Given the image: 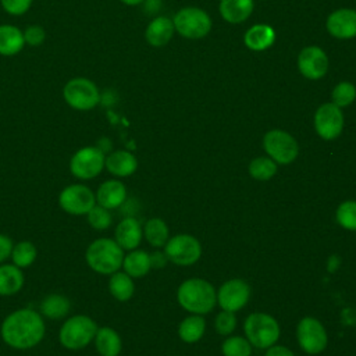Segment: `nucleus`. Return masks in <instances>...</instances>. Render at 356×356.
Returning a JSON list of instances; mask_svg holds the SVG:
<instances>
[{
  "instance_id": "7",
  "label": "nucleus",
  "mask_w": 356,
  "mask_h": 356,
  "mask_svg": "<svg viewBox=\"0 0 356 356\" xmlns=\"http://www.w3.org/2000/svg\"><path fill=\"white\" fill-rule=\"evenodd\" d=\"M106 153L99 146H83L70 159V172L72 177L88 181L93 179L104 170Z\"/></svg>"
},
{
  "instance_id": "5",
  "label": "nucleus",
  "mask_w": 356,
  "mask_h": 356,
  "mask_svg": "<svg viewBox=\"0 0 356 356\" xmlns=\"http://www.w3.org/2000/svg\"><path fill=\"white\" fill-rule=\"evenodd\" d=\"M63 99L76 111H89L100 103V90L92 79L74 76L63 86Z\"/></svg>"
},
{
  "instance_id": "25",
  "label": "nucleus",
  "mask_w": 356,
  "mask_h": 356,
  "mask_svg": "<svg viewBox=\"0 0 356 356\" xmlns=\"http://www.w3.org/2000/svg\"><path fill=\"white\" fill-rule=\"evenodd\" d=\"M253 11V0H221L220 14L229 24L246 21Z\"/></svg>"
},
{
  "instance_id": "13",
  "label": "nucleus",
  "mask_w": 356,
  "mask_h": 356,
  "mask_svg": "<svg viewBox=\"0 0 356 356\" xmlns=\"http://www.w3.org/2000/svg\"><path fill=\"white\" fill-rule=\"evenodd\" d=\"M343 128V114L338 106L331 103L321 104L314 114V129L325 140L338 138Z\"/></svg>"
},
{
  "instance_id": "3",
  "label": "nucleus",
  "mask_w": 356,
  "mask_h": 356,
  "mask_svg": "<svg viewBox=\"0 0 356 356\" xmlns=\"http://www.w3.org/2000/svg\"><path fill=\"white\" fill-rule=\"evenodd\" d=\"M177 299L185 310L202 316L214 309L217 303V292L209 281L189 278L179 285Z\"/></svg>"
},
{
  "instance_id": "30",
  "label": "nucleus",
  "mask_w": 356,
  "mask_h": 356,
  "mask_svg": "<svg viewBox=\"0 0 356 356\" xmlns=\"http://www.w3.org/2000/svg\"><path fill=\"white\" fill-rule=\"evenodd\" d=\"M143 235L147 243L153 248H161L168 241V227L161 218H150L143 227Z\"/></svg>"
},
{
  "instance_id": "1",
  "label": "nucleus",
  "mask_w": 356,
  "mask_h": 356,
  "mask_svg": "<svg viewBox=\"0 0 356 356\" xmlns=\"http://www.w3.org/2000/svg\"><path fill=\"white\" fill-rule=\"evenodd\" d=\"M44 332L43 316L29 307L7 314L0 327V335L4 343L18 350H26L39 345L44 338Z\"/></svg>"
},
{
  "instance_id": "36",
  "label": "nucleus",
  "mask_w": 356,
  "mask_h": 356,
  "mask_svg": "<svg viewBox=\"0 0 356 356\" xmlns=\"http://www.w3.org/2000/svg\"><path fill=\"white\" fill-rule=\"evenodd\" d=\"M331 99H332V103L335 106H338L339 108L349 106L356 99V88H355V85L350 83V82H339L332 89Z\"/></svg>"
},
{
  "instance_id": "35",
  "label": "nucleus",
  "mask_w": 356,
  "mask_h": 356,
  "mask_svg": "<svg viewBox=\"0 0 356 356\" xmlns=\"http://www.w3.org/2000/svg\"><path fill=\"white\" fill-rule=\"evenodd\" d=\"M86 220H88L89 225L96 231H104L113 222V217H111L110 210L97 204V203L88 211Z\"/></svg>"
},
{
  "instance_id": "2",
  "label": "nucleus",
  "mask_w": 356,
  "mask_h": 356,
  "mask_svg": "<svg viewBox=\"0 0 356 356\" xmlns=\"http://www.w3.org/2000/svg\"><path fill=\"white\" fill-rule=\"evenodd\" d=\"M124 249L111 238H97L85 250L88 267L102 275H111L122 267Z\"/></svg>"
},
{
  "instance_id": "43",
  "label": "nucleus",
  "mask_w": 356,
  "mask_h": 356,
  "mask_svg": "<svg viewBox=\"0 0 356 356\" xmlns=\"http://www.w3.org/2000/svg\"><path fill=\"white\" fill-rule=\"evenodd\" d=\"M120 1L127 4V6H138V4H142L146 0H120Z\"/></svg>"
},
{
  "instance_id": "24",
  "label": "nucleus",
  "mask_w": 356,
  "mask_h": 356,
  "mask_svg": "<svg viewBox=\"0 0 356 356\" xmlns=\"http://www.w3.org/2000/svg\"><path fill=\"white\" fill-rule=\"evenodd\" d=\"M245 44L250 50L261 51L268 49L275 40V32L270 25L256 24L250 26L245 33Z\"/></svg>"
},
{
  "instance_id": "41",
  "label": "nucleus",
  "mask_w": 356,
  "mask_h": 356,
  "mask_svg": "<svg viewBox=\"0 0 356 356\" xmlns=\"http://www.w3.org/2000/svg\"><path fill=\"white\" fill-rule=\"evenodd\" d=\"M264 356H295V353L282 345H273L270 348H267L266 355Z\"/></svg>"
},
{
  "instance_id": "28",
  "label": "nucleus",
  "mask_w": 356,
  "mask_h": 356,
  "mask_svg": "<svg viewBox=\"0 0 356 356\" xmlns=\"http://www.w3.org/2000/svg\"><path fill=\"white\" fill-rule=\"evenodd\" d=\"M108 292L114 299L120 302L129 300L135 292L132 277H129L125 271L120 270L113 273L108 280Z\"/></svg>"
},
{
  "instance_id": "6",
  "label": "nucleus",
  "mask_w": 356,
  "mask_h": 356,
  "mask_svg": "<svg viewBox=\"0 0 356 356\" xmlns=\"http://www.w3.org/2000/svg\"><path fill=\"white\" fill-rule=\"evenodd\" d=\"M246 339L259 349L273 346L280 338V325L277 320L267 313H252L243 323Z\"/></svg>"
},
{
  "instance_id": "44",
  "label": "nucleus",
  "mask_w": 356,
  "mask_h": 356,
  "mask_svg": "<svg viewBox=\"0 0 356 356\" xmlns=\"http://www.w3.org/2000/svg\"><path fill=\"white\" fill-rule=\"evenodd\" d=\"M0 356H1V355H0Z\"/></svg>"
},
{
  "instance_id": "17",
  "label": "nucleus",
  "mask_w": 356,
  "mask_h": 356,
  "mask_svg": "<svg viewBox=\"0 0 356 356\" xmlns=\"http://www.w3.org/2000/svg\"><path fill=\"white\" fill-rule=\"evenodd\" d=\"M95 197L97 204L108 210L118 209L127 199V188L118 179H107L99 185L95 192Z\"/></svg>"
},
{
  "instance_id": "15",
  "label": "nucleus",
  "mask_w": 356,
  "mask_h": 356,
  "mask_svg": "<svg viewBox=\"0 0 356 356\" xmlns=\"http://www.w3.org/2000/svg\"><path fill=\"white\" fill-rule=\"evenodd\" d=\"M298 68L305 78L312 81L320 79L328 71V57L323 49L307 46L298 56Z\"/></svg>"
},
{
  "instance_id": "14",
  "label": "nucleus",
  "mask_w": 356,
  "mask_h": 356,
  "mask_svg": "<svg viewBox=\"0 0 356 356\" xmlns=\"http://www.w3.org/2000/svg\"><path fill=\"white\" fill-rule=\"evenodd\" d=\"M250 298V286L246 281L241 278H234L225 281L218 292H217V302L222 310L236 312L246 306Z\"/></svg>"
},
{
  "instance_id": "42",
  "label": "nucleus",
  "mask_w": 356,
  "mask_h": 356,
  "mask_svg": "<svg viewBox=\"0 0 356 356\" xmlns=\"http://www.w3.org/2000/svg\"><path fill=\"white\" fill-rule=\"evenodd\" d=\"M168 261V257L164 252H160V250H156L150 254V264L152 267H156V268H160V267H164Z\"/></svg>"
},
{
  "instance_id": "31",
  "label": "nucleus",
  "mask_w": 356,
  "mask_h": 356,
  "mask_svg": "<svg viewBox=\"0 0 356 356\" xmlns=\"http://www.w3.org/2000/svg\"><path fill=\"white\" fill-rule=\"evenodd\" d=\"M36 256H38L36 246L31 241H19L14 243L10 259L14 266L22 270V268L31 267L36 260Z\"/></svg>"
},
{
  "instance_id": "22",
  "label": "nucleus",
  "mask_w": 356,
  "mask_h": 356,
  "mask_svg": "<svg viewBox=\"0 0 356 356\" xmlns=\"http://www.w3.org/2000/svg\"><path fill=\"white\" fill-rule=\"evenodd\" d=\"M25 47L24 32L15 25H0V56L13 57L17 56Z\"/></svg>"
},
{
  "instance_id": "27",
  "label": "nucleus",
  "mask_w": 356,
  "mask_h": 356,
  "mask_svg": "<svg viewBox=\"0 0 356 356\" xmlns=\"http://www.w3.org/2000/svg\"><path fill=\"white\" fill-rule=\"evenodd\" d=\"M71 309L70 300L60 293H50L40 302V314L43 318L60 320L68 314Z\"/></svg>"
},
{
  "instance_id": "18",
  "label": "nucleus",
  "mask_w": 356,
  "mask_h": 356,
  "mask_svg": "<svg viewBox=\"0 0 356 356\" xmlns=\"http://www.w3.org/2000/svg\"><path fill=\"white\" fill-rule=\"evenodd\" d=\"M143 236V228L135 217L122 218L114 231V241L124 250H134L140 245Z\"/></svg>"
},
{
  "instance_id": "23",
  "label": "nucleus",
  "mask_w": 356,
  "mask_h": 356,
  "mask_svg": "<svg viewBox=\"0 0 356 356\" xmlns=\"http://www.w3.org/2000/svg\"><path fill=\"white\" fill-rule=\"evenodd\" d=\"M25 282L24 273L13 263L0 264V296H13L18 293Z\"/></svg>"
},
{
  "instance_id": "38",
  "label": "nucleus",
  "mask_w": 356,
  "mask_h": 356,
  "mask_svg": "<svg viewBox=\"0 0 356 356\" xmlns=\"http://www.w3.org/2000/svg\"><path fill=\"white\" fill-rule=\"evenodd\" d=\"M22 32H24L25 44L28 46L39 47L46 40V31L42 25H38V24L28 25Z\"/></svg>"
},
{
  "instance_id": "29",
  "label": "nucleus",
  "mask_w": 356,
  "mask_h": 356,
  "mask_svg": "<svg viewBox=\"0 0 356 356\" xmlns=\"http://www.w3.org/2000/svg\"><path fill=\"white\" fill-rule=\"evenodd\" d=\"M206 331V320L200 314H192L184 318L178 327L179 338L186 343L197 342Z\"/></svg>"
},
{
  "instance_id": "16",
  "label": "nucleus",
  "mask_w": 356,
  "mask_h": 356,
  "mask_svg": "<svg viewBox=\"0 0 356 356\" xmlns=\"http://www.w3.org/2000/svg\"><path fill=\"white\" fill-rule=\"evenodd\" d=\"M327 31L338 39H350L356 36V10L339 8L327 18Z\"/></svg>"
},
{
  "instance_id": "32",
  "label": "nucleus",
  "mask_w": 356,
  "mask_h": 356,
  "mask_svg": "<svg viewBox=\"0 0 356 356\" xmlns=\"http://www.w3.org/2000/svg\"><path fill=\"white\" fill-rule=\"evenodd\" d=\"M277 172V163L270 157H256L249 164V174L259 181H267Z\"/></svg>"
},
{
  "instance_id": "34",
  "label": "nucleus",
  "mask_w": 356,
  "mask_h": 356,
  "mask_svg": "<svg viewBox=\"0 0 356 356\" xmlns=\"http://www.w3.org/2000/svg\"><path fill=\"white\" fill-rule=\"evenodd\" d=\"M221 350L224 356H250L252 345L246 338L242 337H228L222 345Z\"/></svg>"
},
{
  "instance_id": "39",
  "label": "nucleus",
  "mask_w": 356,
  "mask_h": 356,
  "mask_svg": "<svg viewBox=\"0 0 356 356\" xmlns=\"http://www.w3.org/2000/svg\"><path fill=\"white\" fill-rule=\"evenodd\" d=\"M33 0H0L3 10L13 17H21L29 11Z\"/></svg>"
},
{
  "instance_id": "11",
  "label": "nucleus",
  "mask_w": 356,
  "mask_h": 356,
  "mask_svg": "<svg viewBox=\"0 0 356 356\" xmlns=\"http://www.w3.org/2000/svg\"><path fill=\"white\" fill-rule=\"evenodd\" d=\"M164 253L174 264L191 266L199 260L202 254V246L195 236L179 234L168 238L167 243L164 245Z\"/></svg>"
},
{
  "instance_id": "21",
  "label": "nucleus",
  "mask_w": 356,
  "mask_h": 356,
  "mask_svg": "<svg viewBox=\"0 0 356 356\" xmlns=\"http://www.w3.org/2000/svg\"><path fill=\"white\" fill-rule=\"evenodd\" d=\"M93 343L96 352L100 356H118L122 349V341L120 334L108 325L97 328Z\"/></svg>"
},
{
  "instance_id": "4",
  "label": "nucleus",
  "mask_w": 356,
  "mask_h": 356,
  "mask_svg": "<svg viewBox=\"0 0 356 356\" xmlns=\"http://www.w3.org/2000/svg\"><path fill=\"white\" fill-rule=\"evenodd\" d=\"M96 321L86 314H75L68 317L58 331V341L68 350H81L86 348L97 331Z\"/></svg>"
},
{
  "instance_id": "12",
  "label": "nucleus",
  "mask_w": 356,
  "mask_h": 356,
  "mask_svg": "<svg viewBox=\"0 0 356 356\" xmlns=\"http://www.w3.org/2000/svg\"><path fill=\"white\" fill-rule=\"evenodd\" d=\"M299 346L309 355L321 353L328 343V335L324 325L314 317H303L296 328Z\"/></svg>"
},
{
  "instance_id": "40",
  "label": "nucleus",
  "mask_w": 356,
  "mask_h": 356,
  "mask_svg": "<svg viewBox=\"0 0 356 356\" xmlns=\"http://www.w3.org/2000/svg\"><path fill=\"white\" fill-rule=\"evenodd\" d=\"M13 246H14L13 239L6 234H0V264L4 263L7 259H10Z\"/></svg>"
},
{
  "instance_id": "26",
  "label": "nucleus",
  "mask_w": 356,
  "mask_h": 356,
  "mask_svg": "<svg viewBox=\"0 0 356 356\" xmlns=\"http://www.w3.org/2000/svg\"><path fill=\"white\" fill-rule=\"evenodd\" d=\"M121 268L132 278L145 277L152 268L150 254L145 250H138V249L129 250L128 254H124Z\"/></svg>"
},
{
  "instance_id": "10",
  "label": "nucleus",
  "mask_w": 356,
  "mask_h": 356,
  "mask_svg": "<svg viewBox=\"0 0 356 356\" xmlns=\"http://www.w3.org/2000/svg\"><path fill=\"white\" fill-rule=\"evenodd\" d=\"M60 207L72 216H86L96 204L95 192L83 184H71L58 195Z\"/></svg>"
},
{
  "instance_id": "9",
  "label": "nucleus",
  "mask_w": 356,
  "mask_h": 356,
  "mask_svg": "<svg viewBox=\"0 0 356 356\" xmlns=\"http://www.w3.org/2000/svg\"><path fill=\"white\" fill-rule=\"evenodd\" d=\"M263 147L268 157L278 164H291L299 153L295 138L282 129L268 131L263 138Z\"/></svg>"
},
{
  "instance_id": "20",
  "label": "nucleus",
  "mask_w": 356,
  "mask_h": 356,
  "mask_svg": "<svg viewBox=\"0 0 356 356\" xmlns=\"http://www.w3.org/2000/svg\"><path fill=\"white\" fill-rule=\"evenodd\" d=\"M175 28L170 18L156 17L146 26L145 39L153 47H163L171 40Z\"/></svg>"
},
{
  "instance_id": "33",
  "label": "nucleus",
  "mask_w": 356,
  "mask_h": 356,
  "mask_svg": "<svg viewBox=\"0 0 356 356\" xmlns=\"http://www.w3.org/2000/svg\"><path fill=\"white\" fill-rule=\"evenodd\" d=\"M335 218L342 228L356 231V200L342 202L337 209Z\"/></svg>"
},
{
  "instance_id": "19",
  "label": "nucleus",
  "mask_w": 356,
  "mask_h": 356,
  "mask_svg": "<svg viewBox=\"0 0 356 356\" xmlns=\"http://www.w3.org/2000/svg\"><path fill=\"white\" fill-rule=\"evenodd\" d=\"M104 168L117 178H125L136 171L138 160L128 150H114L106 154Z\"/></svg>"
},
{
  "instance_id": "8",
  "label": "nucleus",
  "mask_w": 356,
  "mask_h": 356,
  "mask_svg": "<svg viewBox=\"0 0 356 356\" xmlns=\"http://www.w3.org/2000/svg\"><path fill=\"white\" fill-rule=\"evenodd\" d=\"M175 31L188 39H200L211 29V19L206 11L197 7L179 10L172 19Z\"/></svg>"
},
{
  "instance_id": "37",
  "label": "nucleus",
  "mask_w": 356,
  "mask_h": 356,
  "mask_svg": "<svg viewBox=\"0 0 356 356\" xmlns=\"http://www.w3.org/2000/svg\"><path fill=\"white\" fill-rule=\"evenodd\" d=\"M214 325H216V331L220 335H229L236 327V317L234 312L222 310L221 313H218L216 317Z\"/></svg>"
}]
</instances>
